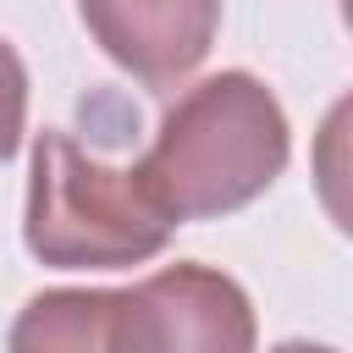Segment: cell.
<instances>
[{"label":"cell","mask_w":353,"mask_h":353,"mask_svg":"<svg viewBox=\"0 0 353 353\" xmlns=\"http://www.w3.org/2000/svg\"><path fill=\"white\" fill-rule=\"evenodd\" d=\"M287 165V116L276 94L248 72H221L188 88L165 121L154 149L138 160L143 182L165 204L171 221L226 215L259 199Z\"/></svg>","instance_id":"cell-1"},{"label":"cell","mask_w":353,"mask_h":353,"mask_svg":"<svg viewBox=\"0 0 353 353\" xmlns=\"http://www.w3.org/2000/svg\"><path fill=\"white\" fill-rule=\"evenodd\" d=\"M171 215L138 165H105L66 132H39L28 182V248L61 270H121L165 248Z\"/></svg>","instance_id":"cell-2"},{"label":"cell","mask_w":353,"mask_h":353,"mask_svg":"<svg viewBox=\"0 0 353 353\" xmlns=\"http://www.w3.org/2000/svg\"><path fill=\"white\" fill-rule=\"evenodd\" d=\"M110 353H254L248 292L210 265H165L110 292Z\"/></svg>","instance_id":"cell-3"},{"label":"cell","mask_w":353,"mask_h":353,"mask_svg":"<svg viewBox=\"0 0 353 353\" xmlns=\"http://www.w3.org/2000/svg\"><path fill=\"white\" fill-rule=\"evenodd\" d=\"M105 55L149 88L182 83L215 39L221 0H77Z\"/></svg>","instance_id":"cell-4"},{"label":"cell","mask_w":353,"mask_h":353,"mask_svg":"<svg viewBox=\"0 0 353 353\" xmlns=\"http://www.w3.org/2000/svg\"><path fill=\"white\" fill-rule=\"evenodd\" d=\"M11 353H110V292H39L11 325Z\"/></svg>","instance_id":"cell-5"},{"label":"cell","mask_w":353,"mask_h":353,"mask_svg":"<svg viewBox=\"0 0 353 353\" xmlns=\"http://www.w3.org/2000/svg\"><path fill=\"white\" fill-rule=\"evenodd\" d=\"M22 116H28V72H22V55L0 39V160L17 154Z\"/></svg>","instance_id":"cell-6"},{"label":"cell","mask_w":353,"mask_h":353,"mask_svg":"<svg viewBox=\"0 0 353 353\" xmlns=\"http://www.w3.org/2000/svg\"><path fill=\"white\" fill-rule=\"evenodd\" d=\"M276 353H331V347H314V342H281Z\"/></svg>","instance_id":"cell-7"}]
</instances>
